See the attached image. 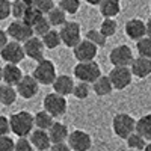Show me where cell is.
I'll list each match as a JSON object with an SVG mask.
<instances>
[{"label":"cell","instance_id":"cell-17","mask_svg":"<svg viewBox=\"0 0 151 151\" xmlns=\"http://www.w3.org/2000/svg\"><path fill=\"white\" fill-rule=\"evenodd\" d=\"M130 71L137 79H147L151 74V59L144 58V56L134 58L133 62L130 64Z\"/></svg>","mask_w":151,"mask_h":151},{"label":"cell","instance_id":"cell-38","mask_svg":"<svg viewBox=\"0 0 151 151\" xmlns=\"http://www.w3.org/2000/svg\"><path fill=\"white\" fill-rule=\"evenodd\" d=\"M14 147H15V141L9 134L0 136V151H14Z\"/></svg>","mask_w":151,"mask_h":151},{"label":"cell","instance_id":"cell-46","mask_svg":"<svg viewBox=\"0 0 151 151\" xmlns=\"http://www.w3.org/2000/svg\"><path fill=\"white\" fill-rule=\"evenodd\" d=\"M144 151H151V141H150V142H147V145H145Z\"/></svg>","mask_w":151,"mask_h":151},{"label":"cell","instance_id":"cell-1","mask_svg":"<svg viewBox=\"0 0 151 151\" xmlns=\"http://www.w3.org/2000/svg\"><path fill=\"white\" fill-rule=\"evenodd\" d=\"M9 125H11V132L18 137H27L33 127H35V121L33 115L27 110H20L15 112L9 116Z\"/></svg>","mask_w":151,"mask_h":151},{"label":"cell","instance_id":"cell-22","mask_svg":"<svg viewBox=\"0 0 151 151\" xmlns=\"http://www.w3.org/2000/svg\"><path fill=\"white\" fill-rule=\"evenodd\" d=\"M98 8L103 18H115L121 12V0H103Z\"/></svg>","mask_w":151,"mask_h":151},{"label":"cell","instance_id":"cell-10","mask_svg":"<svg viewBox=\"0 0 151 151\" xmlns=\"http://www.w3.org/2000/svg\"><path fill=\"white\" fill-rule=\"evenodd\" d=\"M0 58H2L6 64H20V62L26 58L23 44L18 41H9L2 50H0Z\"/></svg>","mask_w":151,"mask_h":151},{"label":"cell","instance_id":"cell-39","mask_svg":"<svg viewBox=\"0 0 151 151\" xmlns=\"http://www.w3.org/2000/svg\"><path fill=\"white\" fill-rule=\"evenodd\" d=\"M14 151H36L33 148V145L30 144V141L27 137H18V141L15 142Z\"/></svg>","mask_w":151,"mask_h":151},{"label":"cell","instance_id":"cell-25","mask_svg":"<svg viewBox=\"0 0 151 151\" xmlns=\"http://www.w3.org/2000/svg\"><path fill=\"white\" fill-rule=\"evenodd\" d=\"M41 40H42L44 47H45L47 50H55V48H58V47L62 44L59 30H56V29H53V27L50 29L45 35H42V36H41Z\"/></svg>","mask_w":151,"mask_h":151},{"label":"cell","instance_id":"cell-27","mask_svg":"<svg viewBox=\"0 0 151 151\" xmlns=\"http://www.w3.org/2000/svg\"><path fill=\"white\" fill-rule=\"evenodd\" d=\"M45 17H47L48 23L52 24V27H60L67 21V14L59 6H55L52 11H48L45 14Z\"/></svg>","mask_w":151,"mask_h":151},{"label":"cell","instance_id":"cell-37","mask_svg":"<svg viewBox=\"0 0 151 151\" xmlns=\"http://www.w3.org/2000/svg\"><path fill=\"white\" fill-rule=\"evenodd\" d=\"M40 12H42V14L45 15L48 11H52L56 5H55V0H33L32 3Z\"/></svg>","mask_w":151,"mask_h":151},{"label":"cell","instance_id":"cell-7","mask_svg":"<svg viewBox=\"0 0 151 151\" xmlns=\"http://www.w3.org/2000/svg\"><path fill=\"white\" fill-rule=\"evenodd\" d=\"M107 76L113 85V89L116 91H124L125 88H129L132 85V80H133L130 67H113Z\"/></svg>","mask_w":151,"mask_h":151},{"label":"cell","instance_id":"cell-13","mask_svg":"<svg viewBox=\"0 0 151 151\" xmlns=\"http://www.w3.org/2000/svg\"><path fill=\"white\" fill-rule=\"evenodd\" d=\"M68 145L73 151H89L92 147V137L85 130H74L68 134Z\"/></svg>","mask_w":151,"mask_h":151},{"label":"cell","instance_id":"cell-6","mask_svg":"<svg viewBox=\"0 0 151 151\" xmlns=\"http://www.w3.org/2000/svg\"><path fill=\"white\" fill-rule=\"evenodd\" d=\"M59 35H60L62 44L73 48L82 40V27L76 21H65L59 29Z\"/></svg>","mask_w":151,"mask_h":151},{"label":"cell","instance_id":"cell-44","mask_svg":"<svg viewBox=\"0 0 151 151\" xmlns=\"http://www.w3.org/2000/svg\"><path fill=\"white\" fill-rule=\"evenodd\" d=\"M145 24H147V36H150V38H151V17L147 20V23H145Z\"/></svg>","mask_w":151,"mask_h":151},{"label":"cell","instance_id":"cell-35","mask_svg":"<svg viewBox=\"0 0 151 151\" xmlns=\"http://www.w3.org/2000/svg\"><path fill=\"white\" fill-rule=\"evenodd\" d=\"M116 29H118V24H116V21L113 18H104L103 23H101V26H100V32H101L106 38L113 36L116 33Z\"/></svg>","mask_w":151,"mask_h":151},{"label":"cell","instance_id":"cell-43","mask_svg":"<svg viewBox=\"0 0 151 151\" xmlns=\"http://www.w3.org/2000/svg\"><path fill=\"white\" fill-rule=\"evenodd\" d=\"M8 42H9V36H8V32L0 29V50H2V48H3V47H5Z\"/></svg>","mask_w":151,"mask_h":151},{"label":"cell","instance_id":"cell-24","mask_svg":"<svg viewBox=\"0 0 151 151\" xmlns=\"http://www.w3.org/2000/svg\"><path fill=\"white\" fill-rule=\"evenodd\" d=\"M33 121H35V127L36 129H42V130H48L52 127V124L55 122V118L50 115L47 110H40L33 115Z\"/></svg>","mask_w":151,"mask_h":151},{"label":"cell","instance_id":"cell-4","mask_svg":"<svg viewBox=\"0 0 151 151\" xmlns=\"http://www.w3.org/2000/svg\"><path fill=\"white\" fill-rule=\"evenodd\" d=\"M32 76L36 79V82L40 85H52L56 79V67L50 59H40L36 60V67L32 73Z\"/></svg>","mask_w":151,"mask_h":151},{"label":"cell","instance_id":"cell-48","mask_svg":"<svg viewBox=\"0 0 151 151\" xmlns=\"http://www.w3.org/2000/svg\"><path fill=\"white\" fill-rule=\"evenodd\" d=\"M24 2H26V3H29V5H32V3H33V0H24Z\"/></svg>","mask_w":151,"mask_h":151},{"label":"cell","instance_id":"cell-26","mask_svg":"<svg viewBox=\"0 0 151 151\" xmlns=\"http://www.w3.org/2000/svg\"><path fill=\"white\" fill-rule=\"evenodd\" d=\"M136 132L144 136L147 141H151V113H147L139 119H136Z\"/></svg>","mask_w":151,"mask_h":151},{"label":"cell","instance_id":"cell-23","mask_svg":"<svg viewBox=\"0 0 151 151\" xmlns=\"http://www.w3.org/2000/svg\"><path fill=\"white\" fill-rule=\"evenodd\" d=\"M17 89L15 86L8 83H0V104L3 106H12L17 101Z\"/></svg>","mask_w":151,"mask_h":151},{"label":"cell","instance_id":"cell-49","mask_svg":"<svg viewBox=\"0 0 151 151\" xmlns=\"http://www.w3.org/2000/svg\"><path fill=\"white\" fill-rule=\"evenodd\" d=\"M150 6H151V3H150Z\"/></svg>","mask_w":151,"mask_h":151},{"label":"cell","instance_id":"cell-12","mask_svg":"<svg viewBox=\"0 0 151 151\" xmlns=\"http://www.w3.org/2000/svg\"><path fill=\"white\" fill-rule=\"evenodd\" d=\"M17 94L24 98V100H30L33 98L38 92H40V83L36 82V79L33 77L32 74H24L21 80L17 83L15 86Z\"/></svg>","mask_w":151,"mask_h":151},{"label":"cell","instance_id":"cell-30","mask_svg":"<svg viewBox=\"0 0 151 151\" xmlns=\"http://www.w3.org/2000/svg\"><path fill=\"white\" fill-rule=\"evenodd\" d=\"M44 17V14L42 12H40L33 5H29V8H27V11L24 12V15H23V21L24 23H27L29 26H32L33 27V24H36V21L40 20V18H42Z\"/></svg>","mask_w":151,"mask_h":151},{"label":"cell","instance_id":"cell-21","mask_svg":"<svg viewBox=\"0 0 151 151\" xmlns=\"http://www.w3.org/2000/svg\"><path fill=\"white\" fill-rule=\"evenodd\" d=\"M92 91H94V94L98 95V97L110 95V94L113 92V85H112V82H110V79H109V76L101 74L95 82H92Z\"/></svg>","mask_w":151,"mask_h":151},{"label":"cell","instance_id":"cell-31","mask_svg":"<svg viewBox=\"0 0 151 151\" xmlns=\"http://www.w3.org/2000/svg\"><path fill=\"white\" fill-rule=\"evenodd\" d=\"M27 8L29 3H26L24 0H14V2H11V15L15 20H21Z\"/></svg>","mask_w":151,"mask_h":151},{"label":"cell","instance_id":"cell-34","mask_svg":"<svg viewBox=\"0 0 151 151\" xmlns=\"http://www.w3.org/2000/svg\"><path fill=\"white\" fill-rule=\"evenodd\" d=\"M62 11L68 15H74L77 14V11L80 9V0H59L58 5Z\"/></svg>","mask_w":151,"mask_h":151},{"label":"cell","instance_id":"cell-40","mask_svg":"<svg viewBox=\"0 0 151 151\" xmlns=\"http://www.w3.org/2000/svg\"><path fill=\"white\" fill-rule=\"evenodd\" d=\"M11 17V0H0V21Z\"/></svg>","mask_w":151,"mask_h":151},{"label":"cell","instance_id":"cell-20","mask_svg":"<svg viewBox=\"0 0 151 151\" xmlns=\"http://www.w3.org/2000/svg\"><path fill=\"white\" fill-rule=\"evenodd\" d=\"M48 136L50 139H52V144H58V142H67L68 139V127L64 124V122H59V121H55L52 124V127L48 130Z\"/></svg>","mask_w":151,"mask_h":151},{"label":"cell","instance_id":"cell-29","mask_svg":"<svg viewBox=\"0 0 151 151\" xmlns=\"http://www.w3.org/2000/svg\"><path fill=\"white\" fill-rule=\"evenodd\" d=\"M136 50H137V55L139 56L151 59V38L144 36L141 40H137L136 41Z\"/></svg>","mask_w":151,"mask_h":151},{"label":"cell","instance_id":"cell-33","mask_svg":"<svg viewBox=\"0 0 151 151\" xmlns=\"http://www.w3.org/2000/svg\"><path fill=\"white\" fill-rule=\"evenodd\" d=\"M85 38L86 40H89L91 42H94L98 48L100 47H104L106 45V42H107V38L100 32V29L97 30V29H89L86 32V35H85Z\"/></svg>","mask_w":151,"mask_h":151},{"label":"cell","instance_id":"cell-18","mask_svg":"<svg viewBox=\"0 0 151 151\" xmlns=\"http://www.w3.org/2000/svg\"><path fill=\"white\" fill-rule=\"evenodd\" d=\"M53 86V91L56 94H60V95H71L73 94V88H74V79L71 76H67V74H60V76H56L55 82L52 83Z\"/></svg>","mask_w":151,"mask_h":151},{"label":"cell","instance_id":"cell-5","mask_svg":"<svg viewBox=\"0 0 151 151\" xmlns=\"http://www.w3.org/2000/svg\"><path fill=\"white\" fill-rule=\"evenodd\" d=\"M112 130L119 139H127V136L136 130V119L129 113H116L112 119Z\"/></svg>","mask_w":151,"mask_h":151},{"label":"cell","instance_id":"cell-3","mask_svg":"<svg viewBox=\"0 0 151 151\" xmlns=\"http://www.w3.org/2000/svg\"><path fill=\"white\" fill-rule=\"evenodd\" d=\"M42 107L44 110H47L53 118H60L67 113L68 109V103H67V98L60 94H56L55 91L50 92L44 97L42 100Z\"/></svg>","mask_w":151,"mask_h":151},{"label":"cell","instance_id":"cell-15","mask_svg":"<svg viewBox=\"0 0 151 151\" xmlns=\"http://www.w3.org/2000/svg\"><path fill=\"white\" fill-rule=\"evenodd\" d=\"M124 32L130 40L137 41L141 38L147 36V24L141 18H130L124 26Z\"/></svg>","mask_w":151,"mask_h":151},{"label":"cell","instance_id":"cell-42","mask_svg":"<svg viewBox=\"0 0 151 151\" xmlns=\"http://www.w3.org/2000/svg\"><path fill=\"white\" fill-rule=\"evenodd\" d=\"M48 151H73V150L70 148L67 142H58V144H52Z\"/></svg>","mask_w":151,"mask_h":151},{"label":"cell","instance_id":"cell-11","mask_svg":"<svg viewBox=\"0 0 151 151\" xmlns=\"http://www.w3.org/2000/svg\"><path fill=\"white\" fill-rule=\"evenodd\" d=\"M73 55H74L76 60H79V62L94 60L98 55V47L85 38V40H80L79 44H76L73 47Z\"/></svg>","mask_w":151,"mask_h":151},{"label":"cell","instance_id":"cell-32","mask_svg":"<svg viewBox=\"0 0 151 151\" xmlns=\"http://www.w3.org/2000/svg\"><path fill=\"white\" fill-rule=\"evenodd\" d=\"M91 94V86L89 83L86 82H79V83H74V88H73V94L77 100H86Z\"/></svg>","mask_w":151,"mask_h":151},{"label":"cell","instance_id":"cell-41","mask_svg":"<svg viewBox=\"0 0 151 151\" xmlns=\"http://www.w3.org/2000/svg\"><path fill=\"white\" fill-rule=\"evenodd\" d=\"M11 133V125H9V118L0 115V136L9 134Z\"/></svg>","mask_w":151,"mask_h":151},{"label":"cell","instance_id":"cell-16","mask_svg":"<svg viewBox=\"0 0 151 151\" xmlns=\"http://www.w3.org/2000/svg\"><path fill=\"white\" fill-rule=\"evenodd\" d=\"M29 141L36 151H47L52 147V139L48 136V132L42 129H33L29 134Z\"/></svg>","mask_w":151,"mask_h":151},{"label":"cell","instance_id":"cell-2","mask_svg":"<svg viewBox=\"0 0 151 151\" xmlns=\"http://www.w3.org/2000/svg\"><path fill=\"white\" fill-rule=\"evenodd\" d=\"M73 73L79 82H86L92 85V82H95L101 76V68L95 60H85V62H77Z\"/></svg>","mask_w":151,"mask_h":151},{"label":"cell","instance_id":"cell-47","mask_svg":"<svg viewBox=\"0 0 151 151\" xmlns=\"http://www.w3.org/2000/svg\"><path fill=\"white\" fill-rule=\"evenodd\" d=\"M2 73H3V67H0V83H2Z\"/></svg>","mask_w":151,"mask_h":151},{"label":"cell","instance_id":"cell-8","mask_svg":"<svg viewBox=\"0 0 151 151\" xmlns=\"http://www.w3.org/2000/svg\"><path fill=\"white\" fill-rule=\"evenodd\" d=\"M8 36L11 38L12 41H18V42H24L27 41L30 36H33V29L32 26H29L27 23H24L23 20H14L6 29Z\"/></svg>","mask_w":151,"mask_h":151},{"label":"cell","instance_id":"cell-9","mask_svg":"<svg viewBox=\"0 0 151 151\" xmlns=\"http://www.w3.org/2000/svg\"><path fill=\"white\" fill-rule=\"evenodd\" d=\"M133 59H134V56H133L132 48L125 44L116 45L109 53V60L113 67H130Z\"/></svg>","mask_w":151,"mask_h":151},{"label":"cell","instance_id":"cell-36","mask_svg":"<svg viewBox=\"0 0 151 151\" xmlns=\"http://www.w3.org/2000/svg\"><path fill=\"white\" fill-rule=\"evenodd\" d=\"M33 33L36 35V36H42V35H45L50 29H52V24H50L48 23V20H47V17L44 15L42 18H40V20H38L36 21V24H33Z\"/></svg>","mask_w":151,"mask_h":151},{"label":"cell","instance_id":"cell-14","mask_svg":"<svg viewBox=\"0 0 151 151\" xmlns=\"http://www.w3.org/2000/svg\"><path fill=\"white\" fill-rule=\"evenodd\" d=\"M23 48H24V53H26L27 58H30L32 60H40L44 58V42L40 36H30L27 41L23 42Z\"/></svg>","mask_w":151,"mask_h":151},{"label":"cell","instance_id":"cell-28","mask_svg":"<svg viewBox=\"0 0 151 151\" xmlns=\"http://www.w3.org/2000/svg\"><path fill=\"white\" fill-rule=\"evenodd\" d=\"M125 141H127V147L130 150H136V151H144V148L147 145V139L144 136H141L136 130L133 133H130Z\"/></svg>","mask_w":151,"mask_h":151},{"label":"cell","instance_id":"cell-45","mask_svg":"<svg viewBox=\"0 0 151 151\" xmlns=\"http://www.w3.org/2000/svg\"><path fill=\"white\" fill-rule=\"evenodd\" d=\"M85 2H86L88 5H91V6H98L100 3L103 2V0H85Z\"/></svg>","mask_w":151,"mask_h":151},{"label":"cell","instance_id":"cell-19","mask_svg":"<svg viewBox=\"0 0 151 151\" xmlns=\"http://www.w3.org/2000/svg\"><path fill=\"white\" fill-rule=\"evenodd\" d=\"M23 71L18 67V64H6L3 67V73H2V82L12 85V86H17V83L21 80L23 77Z\"/></svg>","mask_w":151,"mask_h":151}]
</instances>
